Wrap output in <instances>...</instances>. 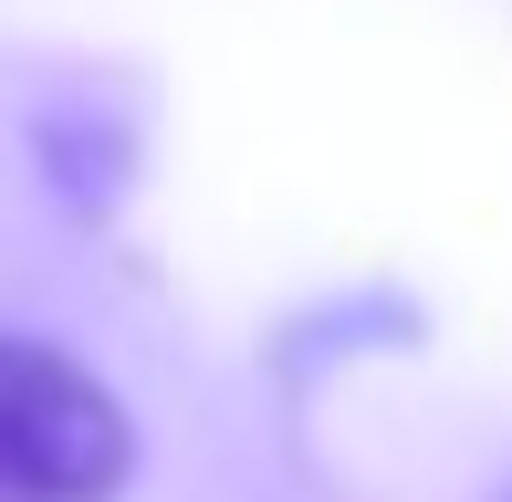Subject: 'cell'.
Masks as SVG:
<instances>
[{
  "label": "cell",
  "mask_w": 512,
  "mask_h": 502,
  "mask_svg": "<svg viewBox=\"0 0 512 502\" xmlns=\"http://www.w3.org/2000/svg\"><path fill=\"white\" fill-rule=\"evenodd\" d=\"M136 482L126 398L63 356L53 335H11L0 356V492L11 502H115Z\"/></svg>",
  "instance_id": "1"
}]
</instances>
